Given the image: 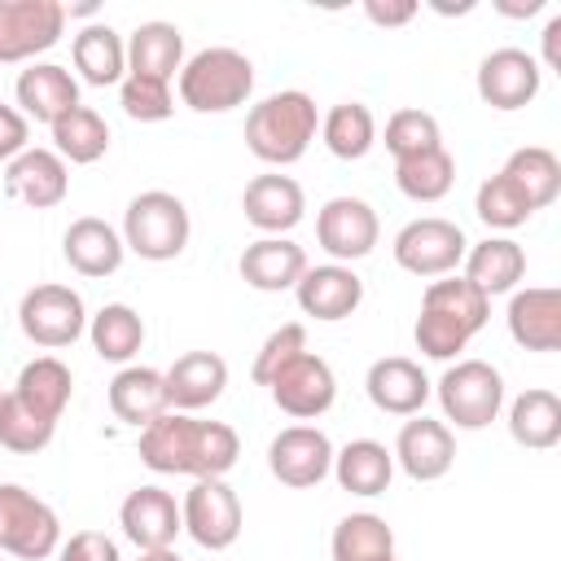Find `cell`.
Masks as SVG:
<instances>
[{"label": "cell", "mask_w": 561, "mask_h": 561, "mask_svg": "<svg viewBox=\"0 0 561 561\" xmlns=\"http://www.w3.org/2000/svg\"><path fill=\"white\" fill-rule=\"evenodd\" d=\"M31 123H26V114L22 110H13V105H0V162L9 167L18 153H26L31 145Z\"/></svg>", "instance_id": "obj_46"}, {"label": "cell", "mask_w": 561, "mask_h": 561, "mask_svg": "<svg viewBox=\"0 0 561 561\" xmlns=\"http://www.w3.org/2000/svg\"><path fill=\"white\" fill-rule=\"evenodd\" d=\"M13 394H18L31 412L57 421V416L66 412L70 394H75V377H70V368H66L57 355H39V359L22 364V373H18V381H13Z\"/></svg>", "instance_id": "obj_32"}, {"label": "cell", "mask_w": 561, "mask_h": 561, "mask_svg": "<svg viewBox=\"0 0 561 561\" xmlns=\"http://www.w3.org/2000/svg\"><path fill=\"white\" fill-rule=\"evenodd\" d=\"M394 465L412 478V482H438L451 465H456V438L443 421L416 412L412 421H403L399 438H394Z\"/></svg>", "instance_id": "obj_16"}, {"label": "cell", "mask_w": 561, "mask_h": 561, "mask_svg": "<svg viewBox=\"0 0 561 561\" xmlns=\"http://www.w3.org/2000/svg\"><path fill=\"white\" fill-rule=\"evenodd\" d=\"M473 210H478V219H482L486 228H500V232H513V228H522V224L535 215V206L526 202V193H522L504 171H495L491 180L478 184Z\"/></svg>", "instance_id": "obj_40"}, {"label": "cell", "mask_w": 561, "mask_h": 561, "mask_svg": "<svg viewBox=\"0 0 561 561\" xmlns=\"http://www.w3.org/2000/svg\"><path fill=\"white\" fill-rule=\"evenodd\" d=\"M333 478H337V486L342 491H351V495H381L386 486H390V478H394V456L386 451V443H377V438H351L342 451H333V469H329Z\"/></svg>", "instance_id": "obj_31"}, {"label": "cell", "mask_w": 561, "mask_h": 561, "mask_svg": "<svg viewBox=\"0 0 561 561\" xmlns=\"http://www.w3.org/2000/svg\"><path fill=\"white\" fill-rule=\"evenodd\" d=\"M539 61L526 48H495L478 61V96L491 110H522L539 96Z\"/></svg>", "instance_id": "obj_15"}, {"label": "cell", "mask_w": 561, "mask_h": 561, "mask_svg": "<svg viewBox=\"0 0 561 561\" xmlns=\"http://www.w3.org/2000/svg\"><path fill=\"white\" fill-rule=\"evenodd\" d=\"M4 193L31 210H53L70 193V171L53 149H26L4 167Z\"/></svg>", "instance_id": "obj_18"}, {"label": "cell", "mask_w": 561, "mask_h": 561, "mask_svg": "<svg viewBox=\"0 0 561 561\" xmlns=\"http://www.w3.org/2000/svg\"><path fill=\"white\" fill-rule=\"evenodd\" d=\"M320 136H324V145H329L333 158H342V162H359V158L373 149V140H377L373 110H368L364 101H342V105H333V110L324 114Z\"/></svg>", "instance_id": "obj_38"}, {"label": "cell", "mask_w": 561, "mask_h": 561, "mask_svg": "<svg viewBox=\"0 0 561 561\" xmlns=\"http://www.w3.org/2000/svg\"><path fill=\"white\" fill-rule=\"evenodd\" d=\"M88 337L92 351L110 364H127L140 346H145V320L127 307V302H105L92 320H88Z\"/></svg>", "instance_id": "obj_37"}, {"label": "cell", "mask_w": 561, "mask_h": 561, "mask_svg": "<svg viewBox=\"0 0 561 561\" xmlns=\"http://www.w3.org/2000/svg\"><path fill=\"white\" fill-rule=\"evenodd\" d=\"M394 184L412 202H438L456 184V158L447 149H430V153L403 158V162H394Z\"/></svg>", "instance_id": "obj_39"}, {"label": "cell", "mask_w": 561, "mask_h": 561, "mask_svg": "<svg viewBox=\"0 0 561 561\" xmlns=\"http://www.w3.org/2000/svg\"><path fill=\"white\" fill-rule=\"evenodd\" d=\"M307 267H311V263H307V250L294 245L289 237H259V241H250V245L241 250V263H237L241 280H245L250 289H259V294L294 289Z\"/></svg>", "instance_id": "obj_23"}, {"label": "cell", "mask_w": 561, "mask_h": 561, "mask_svg": "<svg viewBox=\"0 0 561 561\" xmlns=\"http://www.w3.org/2000/svg\"><path fill=\"white\" fill-rule=\"evenodd\" d=\"M364 390L373 399L377 412H390V416H416L430 399V377L421 373L416 359H403V355H386L368 368L364 377Z\"/></svg>", "instance_id": "obj_25"}, {"label": "cell", "mask_w": 561, "mask_h": 561, "mask_svg": "<svg viewBox=\"0 0 561 561\" xmlns=\"http://www.w3.org/2000/svg\"><path fill=\"white\" fill-rule=\"evenodd\" d=\"M61 548L57 513L26 486L0 482V552L18 561H48Z\"/></svg>", "instance_id": "obj_6"}, {"label": "cell", "mask_w": 561, "mask_h": 561, "mask_svg": "<svg viewBox=\"0 0 561 561\" xmlns=\"http://www.w3.org/2000/svg\"><path fill=\"white\" fill-rule=\"evenodd\" d=\"M188 232H193L188 206L167 188L136 193L123 210V245L149 263H167V259L184 254Z\"/></svg>", "instance_id": "obj_5"}, {"label": "cell", "mask_w": 561, "mask_h": 561, "mask_svg": "<svg viewBox=\"0 0 561 561\" xmlns=\"http://www.w3.org/2000/svg\"><path fill=\"white\" fill-rule=\"evenodd\" d=\"M386 149L394 153V162L430 153V149H443L438 118L425 114V110H394L390 123H386Z\"/></svg>", "instance_id": "obj_42"}, {"label": "cell", "mask_w": 561, "mask_h": 561, "mask_svg": "<svg viewBox=\"0 0 561 561\" xmlns=\"http://www.w3.org/2000/svg\"><path fill=\"white\" fill-rule=\"evenodd\" d=\"M66 31V4L57 0H0V66L35 61Z\"/></svg>", "instance_id": "obj_10"}, {"label": "cell", "mask_w": 561, "mask_h": 561, "mask_svg": "<svg viewBox=\"0 0 561 561\" xmlns=\"http://www.w3.org/2000/svg\"><path fill=\"white\" fill-rule=\"evenodd\" d=\"M333 561H399L394 557V530L377 513H351L333 526Z\"/></svg>", "instance_id": "obj_34"}, {"label": "cell", "mask_w": 561, "mask_h": 561, "mask_svg": "<svg viewBox=\"0 0 561 561\" xmlns=\"http://www.w3.org/2000/svg\"><path fill=\"white\" fill-rule=\"evenodd\" d=\"M294 298L311 320H346L364 302V280L346 263H320L298 276Z\"/></svg>", "instance_id": "obj_19"}, {"label": "cell", "mask_w": 561, "mask_h": 561, "mask_svg": "<svg viewBox=\"0 0 561 561\" xmlns=\"http://www.w3.org/2000/svg\"><path fill=\"white\" fill-rule=\"evenodd\" d=\"M184 66V35L175 22H140L127 39V75H140V79H158V83H171L175 70Z\"/></svg>", "instance_id": "obj_27"}, {"label": "cell", "mask_w": 561, "mask_h": 561, "mask_svg": "<svg viewBox=\"0 0 561 561\" xmlns=\"http://www.w3.org/2000/svg\"><path fill=\"white\" fill-rule=\"evenodd\" d=\"M61 254H66V263H70L79 276L101 280V276H114V272L123 267L127 245H123V232H114L105 219L83 215V219H75V224L66 228Z\"/></svg>", "instance_id": "obj_26"}, {"label": "cell", "mask_w": 561, "mask_h": 561, "mask_svg": "<svg viewBox=\"0 0 561 561\" xmlns=\"http://www.w3.org/2000/svg\"><path fill=\"white\" fill-rule=\"evenodd\" d=\"M18 324L35 346L61 351V346H75L83 337L88 307L70 285H35L18 302Z\"/></svg>", "instance_id": "obj_8"}, {"label": "cell", "mask_w": 561, "mask_h": 561, "mask_svg": "<svg viewBox=\"0 0 561 561\" xmlns=\"http://www.w3.org/2000/svg\"><path fill=\"white\" fill-rule=\"evenodd\" d=\"M136 451L153 473L224 478L241 456V438L224 421H197L188 412H162L140 430Z\"/></svg>", "instance_id": "obj_1"}, {"label": "cell", "mask_w": 561, "mask_h": 561, "mask_svg": "<svg viewBox=\"0 0 561 561\" xmlns=\"http://www.w3.org/2000/svg\"><path fill=\"white\" fill-rule=\"evenodd\" d=\"M162 381H167V408L171 412H197V408H210L224 394L228 364L215 351H188L162 373Z\"/></svg>", "instance_id": "obj_22"}, {"label": "cell", "mask_w": 561, "mask_h": 561, "mask_svg": "<svg viewBox=\"0 0 561 561\" xmlns=\"http://www.w3.org/2000/svg\"><path fill=\"white\" fill-rule=\"evenodd\" d=\"M364 13H368V22H377V26H403V22H412V18H416V0H399V4L368 0V4H364Z\"/></svg>", "instance_id": "obj_47"}, {"label": "cell", "mask_w": 561, "mask_h": 561, "mask_svg": "<svg viewBox=\"0 0 561 561\" xmlns=\"http://www.w3.org/2000/svg\"><path fill=\"white\" fill-rule=\"evenodd\" d=\"M543 9V0H526V4H500V13H508V18H530V13H539Z\"/></svg>", "instance_id": "obj_49"}, {"label": "cell", "mask_w": 561, "mask_h": 561, "mask_svg": "<svg viewBox=\"0 0 561 561\" xmlns=\"http://www.w3.org/2000/svg\"><path fill=\"white\" fill-rule=\"evenodd\" d=\"M486 320H491V298L482 289H473L465 276H443V280L425 285L412 337H416L421 355L456 359Z\"/></svg>", "instance_id": "obj_2"}, {"label": "cell", "mask_w": 561, "mask_h": 561, "mask_svg": "<svg viewBox=\"0 0 561 561\" xmlns=\"http://www.w3.org/2000/svg\"><path fill=\"white\" fill-rule=\"evenodd\" d=\"M105 149H110V127L92 105H75L70 114H61L53 123V153L61 162L88 167V162L105 158Z\"/></svg>", "instance_id": "obj_35"}, {"label": "cell", "mask_w": 561, "mask_h": 561, "mask_svg": "<svg viewBox=\"0 0 561 561\" xmlns=\"http://www.w3.org/2000/svg\"><path fill=\"white\" fill-rule=\"evenodd\" d=\"M438 403L443 416L456 421V430H486L500 416L504 403V377L486 359H460L438 377Z\"/></svg>", "instance_id": "obj_7"}, {"label": "cell", "mask_w": 561, "mask_h": 561, "mask_svg": "<svg viewBox=\"0 0 561 561\" xmlns=\"http://www.w3.org/2000/svg\"><path fill=\"white\" fill-rule=\"evenodd\" d=\"M118 105H123V114L136 118V123H162V118L175 114L171 83L140 79V75H123V83H118Z\"/></svg>", "instance_id": "obj_43"}, {"label": "cell", "mask_w": 561, "mask_h": 561, "mask_svg": "<svg viewBox=\"0 0 561 561\" xmlns=\"http://www.w3.org/2000/svg\"><path fill=\"white\" fill-rule=\"evenodd\" d=\"M522 276H526V250L513 237H486L465 250V280L486 298L517 289Z\"/></svg>", "instance_id": "obj_29"}, {"label": "cell", "mask_w": 561, "mask_h": 561, "mask_svg": "<svg viewBox=\"0 0 561 561\" xmlns=\"http://www.w3.org/2000/svg\"><path fill=\"white\" fill-rule=\"evenodd\" d=\"M0 399H4V394H0Z\"/></svg>", "instance_id": "obj_51"}, {"label": "cell", "mask_w": 561, "mask_h": 561, "mask_svg": "<svg viewBox=\"0 0 561 561\" xmlns=\"http://www.w3.org/2000/svg\"><path fill=\"white\" fill-rule=\"evenodd\" d=\"M267 469L276 482H285L294 491L320 486L333 469V443L316 425H289L267 443Z\"/></svg>", "instance_id": "obj_14"}, {"label": "cell", "mask_w": 561, "mask_h": 561, "mask_svg": "<svg viewBox=\"0 0 561 561\" xmlns=\"http://www.w3.org/2000/svg\"><path fill=\"white\" fill-rule=\"evenodd\" d=\"M316 127H320L316 101L307 92H298V88H285V92H272L259 105H250V114H245V149L267 167H289L316 140Z\"/></svg>", "instance_id": "obj_3"}, {"label": "cell", "mask_w": 561, "mask_h": 561, "mask_svg": "<svg viewBox=\"0 0 561 561\" xmlns=\"http://www.w3.org/2000/svg\"><path fill=\"white\" fill-rule=\"evenodd\" d=\"M254 92V66L237 48H202L180 66V101L197 114H224Z\"/></svg>", "instance_id": "obj_4"}, {"label": "cell", "mask_w": 561, "mask_h": 561, "mask_svg": "<svg viewBox=\"0 0 561 561\" xmlns=\"http://www.w3.org/2000/svg\"><path fill=\"white\" fill-rule=\"evenodd\" d=\"M13 92H18V105H22L26 123L35 118V123L53 127L61 114H70L79 105V79L66 66H57V61H31L18 75Z\"/></svg>", "instance_id": "obj_21"}, {"label": "cell", "mask_w": 561, "mask_h": 561, "mask_svg": "<svg viewBox=\"0 0 561 561\" xmlns=\"http://www.w3.org/2000/svg\"><path fill=\"white\" fill-rule=\"evenodd\" d=\"M241 210H245V219H250L259 232L280 237V232H289V228L302 219L307 197H302V184H298L294 175L267 171V175H254V180L245 184Z\"/></svg>", "instance_id": "obj_20"}, {"label": "cell", "mask_w": 561, "mask_h": 561, "mask_svg": "<svg viewBox=\"0 0 561 561\" xmlns=\"http://www.w3.org/2000/svg\"><path fill=\"white\" fill-rule=\"evenodd\" d=\"M508 333L522 351H557L561 346V289L535 285L508 298Z\"/></svg>", "instance_id": "obj_24"}, {"label": "cell", "mask_w": 561, "mask_h": 561, "mask_svg": "<svg viewBox=\"0 0 561 561\" xmlns=\"http://www.w3.org/2000/svg\"><path fill=\"white\" fill-rule=\"evenodd\" d=\"M110 412L123 421V425H136L145 430L153 416L171 412L167 408V381L158 368H145V364H127L114 373L110 381Z\"/></svg>", "instance_id": "obj_28"}, {"label": "cell", "mask_w": 561, "mask_h": 561, "mask_svg": "<svg viewBox=\"0 0 561 561\" xmlns=\"http://www.w3.org/2000/svg\"><path fill=\"white\" fill-rule=\"evenodd\" d=\"M267 390H272V399H276L280 412H289V416H298V421H316V416H324V412L333 408V399H337V377H333L329 359L302 351V355H294L289 364H280V368L272 373Z\"/></svg>", "instance_id": "obj_12"}, {"label": "cell", "mask_w": 561, "mask_h": 561, "mask_svg": "<svg viewBox=\"0 0 561 561\" xmlns=\"http://www.w3.org/2000/svg\"><path fill=\"white\" fill-rule=\"evenodd\" d=\"M180 522L197 548L224 552L237 543L245 517H241L237 491L224 478H193V486L184 491V504H180Z\"/></svg>", "instance_id": "obj_9"}, {"label": "cell", "mask_w": 561, "mask_h": 561, "mask_svg": "<svg viewBox=\"0 0 561 561\" xmlns=\"http://www.w3.org/2000/svg\"><path fill=\"white\" fill-rule=\"evenodd\" d=\"M500 171H504V175L526 193V202H530L535 210L552 206V202H557V193H561V158H557L552 149H543V145L513 149V153H508V162H504Z\"/></svg>", "instance_id": "obj_36"}, {"label": "cell", "mask_w": 561, "mask_h": 561, "mask_svg": "<svg viewBox=\"0 0 561 561\" xmlns=\"http://www.w3.org/2000/svg\"><path fill=\"white\" fill-rule=\"evenodd\" d=\"M136 561H184V557L175 548H158V552H140Z\"/></svg>", "instance_id": "obj_50"}, {"label": "cell", "mask_w": 561, "mask_h": 561, "mask_svg": "<svg viewBox=\"0 0 561 561\" xmlns=\"http://www.w3.org/2000/svg\"><path fill=\"white\" fill-rule=\"evenodd\" d=\"M543 61L548 70H561V18H548L543 26Z\"/></svg>", "instance_id": "obj_48"}, {"label": "cell", "mask_w": 561, "mask_h": 561, "mask_svg": "<svg viewBox=\"0 0 561 561\" xmlns=\"http://www.w3.org/2000/svg\"><path fill=\"white\" fill-rule=\"evenodd\" d=\"M465 250H469V241H465L460 224L438 219V215L412 219L394 232V263L412 276H447L460 267Z\"/></svg>", "instance_id": "obj_11"}, {"label": "cell", "mask_w": 561, "mask_h": 561, "mask_svg": "<svg viewBox=\"0 0 561 561\" xmlns=\"http://www.w3.org/2000/svg\"><path fill=\"white\" fill-rule=\"evenodd\" d=\"M70 57H75V70L83 83L92 88H110V83H123L127 75V44L114 26L105 22H92L83 26L75 39H70Z\"/></svg>", "instance_id": "obj_30"}, {"label": "cell", "mask_w": 561, "mask_h": 561, "mask_svg": "<svg viewBox=\"0 0 561 561\" xmlns=\"http://www.w3.org/2000/svg\"><path fill=\"white\" fill-rule=\"evenodd\" d=\"M53 434H57V421L31 412L13 390L0 399V447H9L18 456H35L53 443Z\"/></svg>", "instance_id": "obj_41"}, {"label": "cell", "mask_w": 561, "mask_h": 561, "mask_svg": "<svg viewBox=\"0 0 561 561\" xmlns=\"http://www.w3.org/2000/svg\"><path fill=\"white\" fill-rule=\"evenodd\" d=\"M377 210L364 197H329L316 215V241L333 263H355L364 254H373L377 245Z\"/></svg>", "instance_id": "obj_13"}, {"label": "cell", "mask_w": 561, "mask_h": 561, "mask_svg": "<svg viewBox=\"0 0 561 561\" xmlns=\"http://www.w3.org/2000/svg\"><path fill=\"white\" fill-rule=\"evenodd\" d=\"M118 526H123V535H127L140 552L171 548L175 535L184 530L180 504H175V495L162 491V486H136V491L123 500V508H118Z\"/></svg>", "instance_id": "obj_17"}, {"label": "cell", "mask_w": 561, "mask_h": 561, "mask_svg": "<svg viewBox=\"0 0 561 561\" xmlns=\"http://www.w3.org/2000/svg\"><path fill=\"white\" fill-rule=\"evenodd\" d=\"M508 434L513 443L530 451H548L561 443V399L552 390H522L508 408Z\"/></svg>", "instance_id": "obj_33"}, {"label": "cell", "mask_w": 561, "mask_h": 561, "mask_svg": "<svg viewBox=\"0 0 561 561\" xmlns=\"http://www.w3.org/2000/svg\"><path fill=\"white\" fill-rule=\"evenodd\" d=\"M57 561H123V557H118V543L105 530H75L57 548Z\"/></svg>", "instance_id": "obj_45"}, {"label": "cell", "mask_w": 561, "mask_h": 561, "mask_svg": "<svg viewBox=\"0 0 561 561\" xmlns=\"http://www.w3.org/2000/svg\"><path fill=\"white\" fill-rule=\"evenodd\" d=\"M302 351H307V329H302L298 320H294V324H280V329H272V333H267V342L259 346L250 377H254L259 386H267V381H272V373H276L280 364H289L294 355H302Z\"/></svg>", "instance_id": "obj_44"}]
</instances>
